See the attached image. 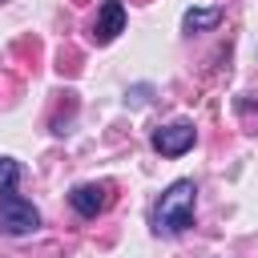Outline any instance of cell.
Masks as SVG:
<instances>
[{"label": "cell", "mask_w": 258, "mask_h": 258, "mask_svg": "<svg viewBox=\"0 0 258 258\" xmlns=\"http://www.w3.org/2000/svg\"><path fill=\"white\" fill-rule=\"evenodd\" d=\"M194 210H198V185L189 177H177L153 206V234L177 238L194 226Z\"/></svg>", "instance_id": "obj_1"}, {"label": "cell", "mask_w": 258, "mask_h": 258, "mask_svg": "<svg viewBox=\"0 0 258 258\" xmlns=\"http://www.w3.org/2000/svg\"><path fill=\"white\" fill-rule=\"evenodd\" d=\"M40 230V210L20 198L16 189H0V234L8 238H24V234H36Z\"/></svg>", "instance_id": "obj_2"}, {"label": "cell", "mask_w": 258, "mask_h": 258, "mask_svg": "<svg viewBox=\"0 0 258 258\" xmlns=\"http://www.w3.org/2000/svg\"><path fill=\"white\" fill-rule=\"evenodd\" d=\"M194 141H198V129H194V121H185V117L153 129V149H157L161 157H181V153L194 149Z\"/></svg>", "instance_id": "obj_3"}, {"label": "cell", "mask_w": 258, "mask_h": 258, "mask_svg": "<svg viewBox=\"0 0 258 258\" xmlns=\"http://www.w3.org/2000/svg\"><path fill=\"white\" fill-rule=\"evenodd\" d=\"M109 202H113V189H109L105 181H85V185H73V194H69V206H73L81 218L105 214Z\"/></svg>", "instance_id": "obj_4"}, {"label": "cell", "mask_w": 258, "mask_h": 258, "mask_svg": "<svg viewBox=\"0 0 258 258\" xmlns=\"http://www.w3.org/2000/svg\"><path fill=\"white\" fill-rule=\"evenodd\" d=\"M117 32H125V4L121 0H105L101 12H97V24H93V40L109 44V40H117Z\"/></svg>", "instance_id": "obj_5"}, {"label": "cell", "mask_w": 258, "mask_h": 258, "mask_svg": "<svg viewBox=\"0 0 258 258\" xmlns=\"http://www.w3.org/2000/svg\"><path fill=\"white\" fill-rule=\"evenodd\" d=\"M222 8H185V16H181V32L185 36H194V32H210V28H218L222 24Z\"/></svg>", "instance_id": "obj_6"}, {"label": "cell", "mask_w": 258, "mask_h": 258, "mask_svg": "<svg viewBox=\"0 0 258 258\" xmlns=\"http://www.w3.org/2000/svg\"><path fill=\"white\" fill-rule=\"evenodd\" d=\"M16 181H20V165L12 157H0V189H16Z\"/></svg>", "instance_id": "obj_7"}]
</instances>
